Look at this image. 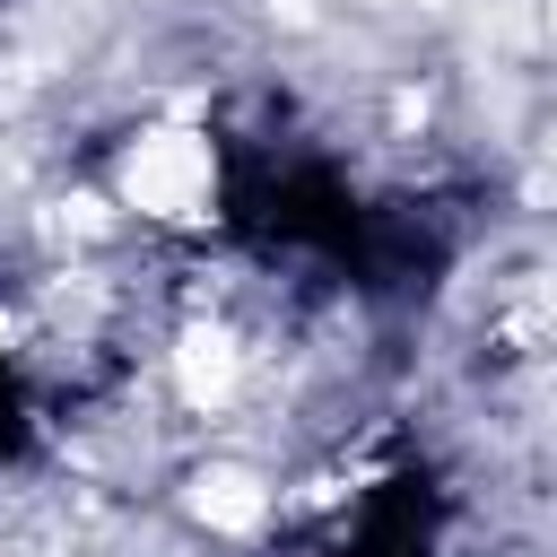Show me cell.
Listing matches in <instances>:
<instances>
[{
  "label": "cell",
  "mask_w": 557,
  "mask_h": 557,
  "mask_svg": "<svg viewBox=\"0 0 557 557\" xmlns=\"http://www.w3.org/2000/svg\"><path fill=\"white\" fill-rule=\"evenodd\" d=\"M548 35H557V0H548Z\"/></svg>",
  "instance_id": "cell-5"
},
{
  "label": "cell",
  "mask_w": 557,
  "mask_h": 557,
  "mask_svg": "<svg viewBox=\"0 0 557 557\" xmlns=\"http://www.w3.org/2000/svg\"><path fill=\"white\" fill-rule=\"evenodd\" d=\"M209 183H218V165H209V139H191V131H148L122 157V200L139 218H200Z\"/></svg>",
  "instance_id": "cell-1"
},
{
  "label": "cell",
  "mask_w": 557,
  "mask_h": 557,
  "mask_svg": "<svg viewBox=\"0 0 557 557\" xmlns=\"http://www.w3.org/2000/svg\"><path fill=\"white\" fill-rule=\"evenodd\" d=\"M540 183H557V131H548V174H540Z\"/></svg>",
  "instance_id": "cell-4"
},
{
  "label": "cell",
  "mask_w": 557,
  "mask_h": 557,
  "mask_svg": "<svg viewBox=\"0 0 557 557\" xmlns=\"http://www.w3.org/2000/svg\"><path fill=\"white\" fill-rule=\"evenodd\" d=\"M183 505H191L209 531H261V513H270V487H261L252 470H235V461H209V470H191Z\"/></svg>",
  "instance_id": "cell-2"
},
{
  "label": "cell",
  "mask_w": 557,
  "mask_h": 557,
  "mask_svg": "<svg viewBox=\"0 0 557 557\" xmlns=\"http://www.w3.org/2000/svg\"><path fill=\"white\" fill-rule=\"evenodd\" d=\"M174 383H183L191 409H218V400L235 392V339H226V331H183V348H174Z\"/></svg>",
  "instance_id": "cell-3"
},
{
  "label": "cell",
  "mask_w": 557,
  "mask_h": 557,
  "mask_svg": "<svg viewBox=\"0 0 557 557\" xmlns=\"http://www.w3.org/2000/svg\"><path fill=\"white\" fill-rule=\"evenodd\" d=\"M0 339H9V313H0Z\"/></svg>",
  "instance_id": "cell-6"
}]
</instances>
